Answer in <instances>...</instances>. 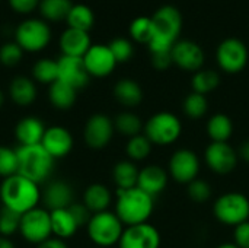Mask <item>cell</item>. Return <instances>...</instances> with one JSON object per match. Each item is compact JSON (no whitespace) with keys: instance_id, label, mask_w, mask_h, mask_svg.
Here are the masks:
<instances>
[{"instance_id":"cell-1","label":"cell","mask_w":249,"mask_h":248,"mask_svg":"<svg viewBox=\"0 0 249 248\" xmlns=\"http://www.w3.org/2000/svg\"><path fill=\"white\" fill-rule=\"evenodd\" d=\"M39 186L20 174L4 178L0 184V200L1 206L23 215L35 208L41 202Z\"/></svg>"},{"instance_id":"cell-2","label":"cell","mask_w":249,"mask_h":248,"mask_svg":"<svg viewBox=\"0 0 249 248\" xmlns=\"http://www.w3.org/2000/svg\"><path fill=\"white\" fill-rule=\"evenodd\" d=\"M155 200L139 187L117 190L115 215L125 227L146 224L153 213Z\"/></svg>"},{"instance_id":"cell-3","label":"cell","mask_w":249,"mask_h":248,"mask_svg":"<svg viewBox=\"0 0 249 248\" xmlns=\"http://www.w3.org/2000/svg\"><path fill=\"white\" fill-rule=\"evenodd\" d=\"M155 37L149 42L150 53L171 51L182 28V16L175 6H162L152 16Z\"/></svg>"},{"instance_id":"cell-4","label":"cell","mask_w":249,"mask_h":248,"mask_svg":"<svg viewBox=\"0 0 249 248\" xmlns=\"http://www.w3.org/2000/svg\"><path fill=\"white\" fill-rule=\"evenodd\" d=\"M16 152L19 162L18 174L26 177L38 186L50 180L54 172L55 159L44 149L42 145L19 146Z\"/></svg>"},{"instance_id":"cell-5","label":"cell","mask_w":249,"mask_h":248,"mask_svg":"<svg viewBox=\"0 0 249 248\" xmlns=\"http://www.w3.org/2000/svg\"><path fill=\"white\" fill-rule=\"evenodd\" d=\"M86 229L93 244L99 248H107L118 244L124 232V225L115 213L105 210L93 213L86 225Z\"/></svg>"},{"instance_id":"cell-6","label":"cell","mask_w":249,"mask_h":248,"mask_svg":"<svg viewBox=\"0 0 249 248\" xmlns=\"http://www.w3.org/2000/svg\"><path fill=\"white\" fill-rule=\"evenodd\" d=\"M182 133L181 120L168 111L153 114L144 124V136L152 145L168 146L175 143Z\"/></svg>"},{"instance_id":"cell-7","label":"cell","mask_w":249,"mask_h":248,"mask_svg":"<svg viewBox=\"0 0 249 248\" xmlns=\"http://www.w3.org/2000/svg\"><path fill=\"white\" fill-rule=\"evenodd\" d=\"M213 212L220 224L236 228L249 219V199L236 191L222 194L214 202Z\"/></svg>"},{"instance_id":"cell-8","label":"cell","mask_w":249,"mask_h":248,"mask_svg":"<svg viewBox=\"0 0 249 248\" xmlns=\"http://www.w3.org/2000/svg\"><path fill=\"white\" fill-rule=\"evenodd\" d=\"M51 41V29L45 20L25 19L15 29V42L28 53L44 50Z\"/></svg>"},{"instance_id":"cell-9","label":"cell","mask_w":249,"mask_h":248,"mask_svg":"<svg viewBox=\"0 0 249 248\" xmlns=\"http://www.w3.org/2000/svg\"><path fill=\"white\" fill-rule=\"evenodd\" d=\"M19 234L23 237L25 241L35 244V246L51 238L53 229H51L50 210L42 209V208H35L23 213L20 218Z\"/></svg>"},{"instance_id":"cell-10","label":"cell","mask_w":249,"mask_h":248,"mask_svg":"<svg viewBox=\"0 0 249 248\" xmlns=\"http://www.w3.org/2000/svg\"><path fill=\"white\" fill-rule=\"evenodd\" d=\"M114 121L107 114H93L88 118L83 129V139L92 149H102L109 145L114 136Z\"/></svg>"},{"instance_id":"cell-11","label":"cell","mask_w":249,"mask_h":248,"mask_svg":"<svg viewBox=\"0 0 249 248\" xmlns=\"http://www.w3.org/2000/svg\"><path fill=\"white\" fill-rule=\"evenodd\" d=\"M219 66L228 73H239L248 63V50L238 38H228L217 48Z\"/></svg>"},{"instance_id":"cell-12","label":"cell","mask_w":249,"mask_h":248,"mask_svg":"<svg viewBox=\"0 0 249 248\" xmlns=\"http://www.w3.org/2000/svg\"><path fill=\"white\" fill-rule=\"evenodd\" d=\"M200 171V159L194 151L179 149L169 161V174L177 183L190 184L194 181Z\"/></svg>"},{"instance_id":"cell-13","label":"cell","mask_w":249,"mask_h":248,"mask_svg":"<svg viewBox=\"0 0 249 248\" xmlns=\"http://www.w3.org/2000/svg\"><path fill=\"white\" fill-rule=\"evenodd\" d=\"M204 158L207 167L216 174H229L238 164V153L228 142H212Z\"/></svg>"},{"instance_id":"cell-14","label":"cell","mask_w":249,"mask_h":248,"mask_svg":"<svg viewBox=\"0 0 249 248\" xmlns=\"http://www.w3.org/2000/svg\"><path fill=\"white\" fill-rule=\"evenodd\" d=\"M120 248H159L160 234L150 224L127 227L118 241Z\"/></svg>"},{"instance_id":"cell-15","label":"cell","mask_w":249,"mask_h":248,"mask_svg":"<svg viewBox=\"0 0 249 248\" xmlns=\"http://www.w3.org/2000/svg\"><path fill=\"white\" fill-rule=\"evenodd\" d=\"M83 63L88 73L93 77H105L111 75L117 66V60L112 56L108 45H92L83 56Z\"/></svg>"},{"instance_id":"cell-16","label":"cell","mask_w":249,"mask_h":248,"mask_svg":"<svg viewBox=\"0 0 249 248\" xmlns=\"http://www.w3.org/2000/svg\"><path fill=\"white\" fill-rule=\"evenodd\" d=\"M57 64H58V80L70 85L76 91L85 88L89 83L90 75L85 67L83 57L61 56L57 60Z\"/></svg>"},{"instance_id":"cell-17","label":"cell","mask_w":249,"mask_h":248,"mask_svg":"<svg viewBox=\"0 0 249 248\" xmlns=\"http://www.w3.org/2000/svg\"><path fill=\"white\" fill-rule=\"evenodd\" d=\"M172 61L184 70L188 72H198L204 63V51L203 48L188 39L177 41L172 47Z\"/></svg>"},{"instance_id":"cell-18","label":"cell","mask_w":249,"mask_h":248,"mask_svg":"<svg viewBox=\"0 0 249 248\" xmlns=\"http://www.w3.org/2000/svg\"><path fill=\"white\" fill-rule=\"evenodd\" d=\"M41 145L54 159H61V158H66L71 152L74 140H73L71 133L66 127L51 126V127H47Z\"/></svg>"},{"instance_id":"cell-19","label":"cell","mask_w":249,"mask_h":248,"mask_svg":"<svg viewBox=\"0 0 249 248\" xmlns=\"http://www.w3.org/2000/svg\"><path fill=\"white\" fill-rule=\"evenodd\" d=\"M41 200L45 205L47 210H57V209H67L70 205L74 203V193L69 183L63 180L50 181L41 194Z\"/></svg>"},{"instance_id":"cell-20","label":"cell","mask_w":249,"mask_h":248,"mask_svg":"<svg viewBox=\"0 0 249 248\" xmlns=\"http://www.w3.org/2000/svg\"><path fill=\"white\" fill-rule=\"evenodd\" d=\"M45 130L47 127L38 117H23L18 121L15 127V139L18 140L19 146L41 145Z\"/></svg>"},{"instance_id":"cell-21","label":"cell","mask_w":249,"mask_h":248,"mask_svg":"<svg viewBox=\"0 0 249 248\" xmlns=\"http://www.w3.org/2000/svg\"><path fill=\"white\" fill-rule=\"evenodd\" d=\"M166 184H168V174L159 165H147L139 172L137 187L152 197L160 194L166 189Z\"/></svg>"},{"instance_id":"cell-22","label":"cell","mask_w":249,"mask_h":248,"mask_svg":"<svg viewBox=\"0 0 249 248\" xmlns=\"http://www.w3.org/2000/svg\"><path fill=\"white\" fill-rule=\"evenodd\" d=\"M90 47V37L85 31L67 28L60 37V48L63 56L83 57Z\"/></svg>"},{"instance_id":"cell-23","label":"cell","mask_w":249,"mask_h":248,"mask_svg":"<svg viewBox=\"0 0 249 248\" xmlns=\"http://www.w3.org/2000/svg\"><path fill=\"white\" fill-rule=\"evenodd\" d=\"M9 95L19 107H28L36 99V86L26 76H15L9 85Z\"/></svg>"},{"instance_id":"cell-24","label":"cell","mask_w":249,"mask_h":248,"mask_svg":"<svg viewBox=\"0 0 249 248\" xmlns=\"http://www.w3.org/2000/svg\"><path fill=\"white\" fill-rule=\"evenodd\" d=\"M112 196L107 186L95 183L90 184L83 193V205L93 213L105 212L111 205Z\"/></svg>"},{"instance_id":"cell-25","label":"cell","mask_w":249,"mask_h":248,"mask_svg":"<svg viewBox=\"0 0 249 248\" xmlns=\"http://www.w3.org/2000/svg\"><path fill=\"white\" fill-rule=\"evenodd\" d=\"M51 216V229H53V235L55 238H60L63 241H66L67 238H71L79 227L76 224V221L73 219L71 213L67 209H57V210H51L50 212Z\"/></svg>"},{"instance_id":"cell-26","label":"cell","mask_w":249,"mask_h":248,"mask_svg":"<svg viewBox=\"0 0 249 248\" xmlns=\"http://www.w3.org/2000/svg\"><path fill=\"white\" fill-rule=\"evenodd\" d=\"M115 99L124 107H137L143 101V91L133 79H121L114 86Z\"/></svg>"},{"instance_id":"cell-27","label":"cell","mask_w":249,"mask_h":248,"mask_svg":"<svg viewBox=\"0 0 249 248\" xmlns=\"http://www.w3.org/2000/svg\"><path fill=\"white\" fill-rule=\"evenodd\" d=\"M76 89L71 88L70 85L61 82V80H55L53 85H50L48 89V99L51 102V105L57 110H70L74 102H76Z\"/></svg>"},{"instance_id":"cell-28","label":"cell","mask_w":249,"mask_h":248,"mask_svg":"<svg viewBox=\"0 0 249 248\" xmlns=\"http://www.w3.org/2000/svg\"><path fill=\"white\" fill-rule=\"evenodd\" d=\"M139 170L134 165L133 161H120L115 164L112 170V178L117 190H128L133 187H137L139 181Z\"/></svg>"},{"instance_id":"cell-29","label":"cell","mask_w":249,"mask_h":248,"mask_svg":"<svg viewBox=\"0 0 249 248\" xmlns=\"http://www.w3.org/2000/svg\"><path fill=\"white\" fill-rule=\"evenodd\" d=\"M66 22H67L69 28H71V29H79V31L88 32L93 26L95 16H93V12L89 6L73 4L67 18H66Z\"/></svg>"},{"instance_id":"cell-30","label":"cell","mask_w":249,"mask_h":248,"mask_svg":"<svg viewBox=\"0 0 249 248\" xmlns=\"http://www.w3.org/2000/svg\"><path fill=\"white\" fill-rule=\"evenodd\" d=\"M207 133L213 142H228L233 133V123L226 114H214L207 123Z\"/></svg>"},{"instance_id":"cell-31","label":"cell","mask_w":249,"mask_h":248,"mask_svg":"<svg viewBox=\"0 0 249 248\" xmlns=\"http://www.w3.org/2000/svg\"><path fill=\"white\" fill-rule=\"evenodd\" d=\"M73 3L70 0H41L39 12L44 19L50 22H58L67 18Z\"/></svg>"},{"instance_id":"cell-32","label":"cell","mask_w":249,"mask_h":248,"mask_svg":"<svg viewBox=\"0 0 249 248\" xmlns=\"http://www.w3.org/2000/svg\"><path fill=\"white\" fill-rule=\"evenodd\" d=\"M32 77L38 83L53 85L58 80V64L53 58H39L32 67Z\"/></svg>"},{"instance_id":"cell-33","label":"cell","mask_w":249,"mask_h":248,"mask_svg":"<svg viewBox=\"0 0 249 248\" xmlns=\"http://www.w3.org/2000/svg\"><path fill=\"white\" fill-rule=\"evenodd\" d=\"M114 127L118 133H121L127 137H134V136L140 134V132L143 130V123L137 114L125 111V113H120L115 117Z\"/></svg>"},{"instance_id":"cell-34","label":"cell","mask_w":249,"mask_h":248,"mask_svg":"<svg viewBox=\"0 0 249 248\" xmlns=\"http://www.w3.org/2000/svg\"><path fill=\"white\" fill-rule=\"evenodd\" d=\"M130 34L133 39H136L137 42H146L149 45V42L155 37V25L152 18L142 16L134 19L130 25Z\"/></svg>"},{"instance_id":"cell-35","label":"cell","mask_w":249,"mask_h":248,"mask_svg":"<svg viewBox=\"0 0 249 248\" xmlns=\"http://www.w3.org/2000/svg\"><path fill=\"white\" fill-rule=\"evenodd\" d=\"M220 77L213 70H198L193 77V89L197 94L206 95L219 86Z\"/></svg>"},{"instance_id":"cell-36","label":"cell","mask_w":249,"mask_h":248,"mask_svg":"<svg viewBox=\"0 0 249 248\" xmlns=\"http://www.w3.org/2000/svg\"><path fill=\"white\" fill-rule=\"evenodd\" d=\"M152 143L144 134H137L134 137H130L125 146V152L131 161H143L150 155Z\"/></svg>"},{"instance_id":"cell-37","label":"cell","mask_w":249,"mask_h":248,"mask_svg":"<svg viewBox=\"0 0 249 248\" xmlns=\"http://www.w3.org/2000/svg\"><path fill=\"white\" fill-rule=\"evenodd\" d=\"M207 108H209V104H207L206 95H201L197 92L190 94L184 101V113L187 117L193 120L201 118L207 113Z\"/></svg>"},{"instance_id":"cell-38","label":"cell","mask_w":249,"mask_h":248,"mask_svg":"<svg viewBox=\"0 0 249 248\" xmlns=\"http://www.w3.org/2000/svg\"><path fill=\"white\" fill-rule=\"evenodd\" d=\"M19 162H18V152L9 146L0 145V177L4 180L10 175L18 174Z\"/></svg>"},{"instance_id":"cell-39","label":"cell","mask_w":249,"mask_h":248,"mask_svg":"<svg viewBox=\"0 0 249 248\" xmlns=\"http://www.w3.org/2000/svg\"><path fill=\"white\" fill-rule=\"evenodd\" d=\"M22 215L1 206L0 209V235L10 238L13 234L19 232Z\"/></svg>"},{"instance_id":"cell-40","label":"cell","mask_w":249,"mask_h":248,"mask_svg":"<svg viewBox=\"0 0 249 248\" xmlns=\"http://www.w3.org/2000/svg\"><path fill=\"white\" fill-rule=\"evenodd\" d=\"M23 50L16 42H6L0 47V63L6 67H13L20 63Z\"/></svg>"},{"instance_id":"cell-41","label":"cell","mask_w":249,"mask_h":248,"mask_svg":"<svg viewBox=\"0 0 249 248\" xmlns=\"http://www.w3.org/2000/svg\"><path fill=\"white\" fill-rule=\"evenodd\" d=\"M187 193L190 199L196 203H206L212 197V187L204 180H194L188 184Z\"/></svg>"},{"instance_id":"cell-42","label":"cell","mask_w":249,"mask_h":248,"mask_svg":"<svg viewBox=\"0 0 249 248\" xmlns=\"http://www.w3.org/2000/svg\"><path fill=\"white\" fill-rule=\"evenodd\" d=\"M109 50L112 53V56L115 57L117 63H124V61H128L134 53L133 50V45L128 39L125 38H115L109 42Z\"/></svg>"},{"instance_id":"cell-43","label":"cell","mask_w":249,"mask_h":248,"mask_svg":"<svg viewBox=\"0 0 249 248\" xmlns=\"http://www.w3.org/2000/svg\"><path fill=\"white\" fill-rule=\"evenodd\" d=\"M69 212L71 213L73 219L76 221L77 227H86L92 218V212L83 203H73L69 206Z\"/></svg>"},{"instance_id":"cell-44","label":"cell","mask_w":249,"mask_h":248,"mask_svg":"<svg viewBox=\"0 0 249 248\" xmlns=\"http://www.w3.org/2000/svg\"><path fill=\"white\" fill-rule=\"evenodd\" d=\"M233 238H235V244L239 248H249V221L235 228Z\"/></svg>"},{"instance_id":"cell-45","label":"cell","mask_w":249,"mask_h":248,"mask_svg":"<svg viewBox=\"0 0 249 248\" xmlns=\"http://www.w3.org/2000/svg\"><path fill=\"white\" fill-rule=\"evenodd\" d=\"M39 1L41 0H9V4L18 13H31L39 6Z\"/></svg>"},{"instance_id":"cell-46","label":"cell","mask_w":249,"mask_h":248,"mask_svg":"<svg viewBox=\"0 0 249 248\" xmlns=\"http://www.w3.org/2000/svg\"><path fill=\"white\" fill-rule=\"evenodd\" d=\"M172 51V50H171ZM171 51H163V53H152V64L159 69L165 70L168 69L174 61H172V53Z\"/></svg>"},{"instance_id":"cell-47","label":"cell","mask_w":249,"mask_h":248,"mask_svg":"<svg viewBox=\"0 0 249 248\" xmlns=\"http://www.w3.org/2000/svg\"><path fill=\"white\" fill-rule=\"evenodd\" d=\"M36 248H67V244H66V241L60 240V238L51 237V238L45 240L44 243L38 244Z\"/></svg>"},{"instance_id":"cell-48","label":"cell","mask_w":249,"mask_h":248,"mask_svg":"<svg viewBox=\"0 0 249 248\" xmlns=\"http://www.w3.org/2000/svg\"><path fill=\"white\" fill-rule=\"evenodd\" d=\"M239 156H241L245 162H248L249 164V140L242 143V146H241V149H239Z\"/></svg>"},{"instance_id":"cell-49","label":"cell","mask_w":249,"mask_h":248,"mask_svg":"<svg viewBox=\"0 0 249 248\" xmlns=\"http://www.w3.org/2000/svg\"><path fill=\"white\" fill-rule=\"evenodd\" d=\"M0 248H16V246L10 238L0 235Z\"/></svg>"},{"instance_id":"cell-50","label":"cell","mask_w":249,"mask_h":248,"mask_svg":"<svg viewBox=\"0 0 249 248\" xmlns=\"http://www.w3.org/2000/svg\"><path fill=\"white\" fill-rule=\"evenodd\" d=\"M217 248H239L235 243H226V244H222V246H219Z\"/></svg>"},{"instance_id":"cell-51","label":"cell","mask_w":249,"mask_h":248,"mask_svg":"<svg viewBox=\"0 0 249 248\" xmlns=\"http://www.w3.org/2000/svg\"><path fill=\"white\" fill-rule=\"evenodd\" d=\"M3 104H4V95H3V92L0 91V108L3 107Z\"/></svg>"}]
</instances>
